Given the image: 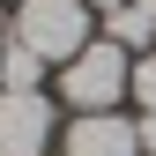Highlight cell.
Here are the masks:
<instances>
[{"instance_id": "obj_1", "label": "cell", "mask_w": 156, "mask_h": 156, "mask_svg": "<svg viewBox=\"0 0 156 156\" xmlns=\"http://www.w3.org/2000/svg\"><path fill=\"white\" fill-rule=\"evenodd\" d=\"M60 97L74 112H119V97H134V52H119L112 37H89L60 67Z\"/></svg>"}, {"instance_id": "obj_2", "label": "cell", "mask_w": 156, "mask_h": 156, "mask_svg": "<svg viewBox=\"0 0 156 156\" xmlns=\"http://www.w3.org/2000/svg\"><path fill=\"white\" fill-rule=\"evenodd\" d=\"M15 45H30L37 60H74V52L89 45V0H23L15 8Z\"/></svg>"}, {"instance_id": "obj_3", "label": "cell", "mask_w": 156, "mask_h": 156, "mask_svg": "<svg viewBox=\"0 0 156 156\" xmlns=\"http://www.w3.org/2000/svg\"><path fill=\"white\" fill-rule=\"evenodd\" d=\"M45 141H52V97L0 89V156H45Z\"/></svg>"}, {"instance_id": "obj_4", "label": "cell", "mask_w": 156, "mask_h": 156, "mask_svg": "<svg viewBox=\"0 0 156 156\" xmlns=\"http://www.w3.org/2000/svg\"><path fill=\"white\" fill-rule=\"evenodd\" d=\"M67 156H149L134 119L119 112H82V119H67Z\"/></svg>"}, {"instance_id": "obj_5", "label": "cell", "mask_w": 156, "mask_h": 156, "mask_svg": "<svg viewBox=\"0 0 156 156\" xmlns=\"http://www.w3.org/2000/svg\"><path fill=\"white\" fill-rule=\"evenodd\" d=\"M104 37H112L119 52H149V45H156V23L134 8V0H119V8H104Z\"/></svg>"}, {"instance_id": "obj_6", "label": "cell", "mask_w": 156, "mask_h": 156, "mask_svg": "<svg viewBox=\"0 0 156 156\" xmlns=\"http://www.w3.org/2000/svg\"><path fill=\"white\" fill-rule=\"evenodd\" d=\"M37 82H45V60L8 37V52H0V89H37Z\"/></svg>"}, {"instance_id": "obj_7", "label": "cell", "mask_w": 156, "mask_h": 156, "mask_svg": "<svg viewBox=\"0 0 156 156\" xmlns=\"http://www.w3.org/2000/svg\"><path fill=\"white\" fill-rule=\"evenodd\" d=\"M134 104H141V119H156V45L134 60Z\"/></svg>"}, {"instance_id": "obj_8", "label": "cell", "mask_w": 156, "mask_h": 156, "mask_svg": "<svg viewBox=\"0 0 156 156\" xmlns=\"http://www.w3.org/2000/svg\"><path fill=\"white\" fill-rule=\"evenodd\" d=\"M134 8H141V15H149V23H156V0H134Z\"/></svg>"}, {"instance_id": "obj_9", "label": "cell", "mask_w": 156, "mask_h": 156, "mask_svg": "<svg viewBox=\"0 0 156 156\" xmlns=\"http://www.w3.org/2000/svg\"><path fill=\"white\" fill-rule=\"evenodd\" d=\"M89 8H119V0H89Z\"/></svg>"}, {"instance_id": "obj_10", "label": "cell", "mask_w": 156, "mask_h": 156, "mask_svg": "<svg viewBox=\"0 0 156 156\" xmlns=\"http://www.w3.org/2000/svg\"><path fill=\"white\" fill-rule=\"evenodd\" d=\"M0 52H8V37H0Z\"/></svg>"}]
</instances>
